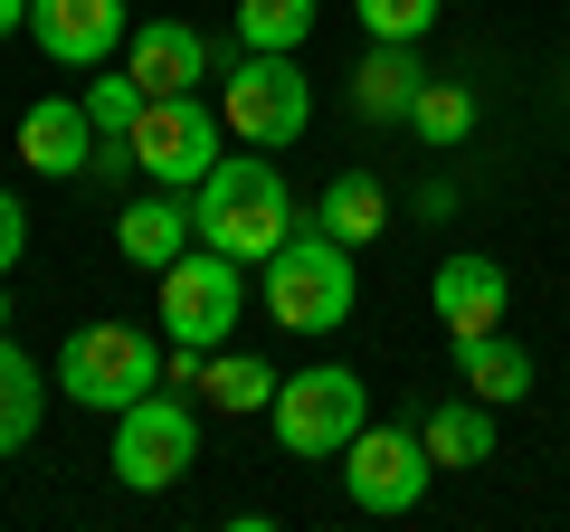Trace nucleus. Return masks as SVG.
Here are the masks:
<instances>
[{
    "instance_id": "obj_1",
    "label": "nucleus",
    "mask_w": 570,
    "mask_h": 532,
    "mask_svg": "<svg viewBox=\"0 0 570 532\" xmlns=\"http://www.w3.org/2000/svg\"><path fill=\"white\" fill-rule=\"evenodd\" d=\"M295 190H285V171L276 162H209V181L190 190V228H200V247H219V257H238V266H266L285 238H295Z\"/></svg>"
},
{
    "instance_id": "obj_2",
    "label": "nucleus",
    "mask_w": 570,
    "mask_h": 532,
    "mask_svg": "<svg viewBox=\"0 0 570 532\" xmlns=\"http://www.w3.org/2000/svg\"><path fill=\"white\" fill-rule=\"evenodd\" d=\"M352 305H362V276H352V247L333 238L324 219H295V238L266 257V314L285 333H343Z\"/></svg>"
},
{
    "instance_id": "obj_3",
    "label": "nucleus",
    "mask_w": 570,
    "mask_h": 532,
    "mask_svg": "<svg viewBox=\"0 0 570 532\" xmlns=\"http://www.w3.org/2000/svg\"><path fill=\"white\" fill-rule=\"evenodd\" d=\"M219 115H228V134H238L247 152H285L314 124V86H305V67L276 58V48H238V67H228V86H219Z\"/></svg>"
},
{
    "instance_id": "obj_4",
    "label": "nucleus",
    "mask_w": 570,
    "mask_h": 532,
    "mask_svg": "<svg viewBox=\"0 0 570 532\" xmlns=\"http://www.w3.org/2000/svg\"><path fill=\"white\" fill-rule=\"evenodd\" d=\"M142 390H163V343L134 324H86L67 333L58 352V400H77V410H134Z\"/></svg>"
},
{
    "instance_id": "obj_5",
    "label": "nucleus",
    "mask_w": 570,
    "mask_h": 532,
    "mask_svg": "<svg viewBox=\"0 0 570 532\" xmlns=\"http://www.w3.org/2000/svg\"><path fill=\"white\" fill-rule=\"evenodd\" d=\"M276 437H285V456H343L352 437L371 428V390H362V371H343V362H314V371H285L276 381Z\"/></svg>"
},
{
    "instance_id": "obj_6",
    "label": "nucleus",
    "mask_w": 570,
    "mask_h": 532,
    "mask_svg": "<svg viewBox=\"0 0 570 532\" xmlns=\"http://www.w3.org/2000/svg\"><path fill=\"white\" fill-rule=\"evenodd\" d=\"M200 466V410L181 390H142L134 410H115V475L134 494H171Z\"/></svg>"
},
{
    "instance_id": "obj_7",
    "label": "nucleus",
    "mask_w": 570,
    "mask_h": 532,
    "mask_svg": "<svg viewBox=\"0 0 570 532\" xmlns=\"http://www.w3.org/2000/svg\"><path fill=\"white\" fill-rule=\"evenodd\" d=\"M238 314H247V266L238 257H219V247H181V257L163 266V333H171V343L219 352L228 333H238Z\"/></svg>"
},
{
    "instance_id": "obj_8",
    "label": "nucleus",
    "mask_w": 570,
    "mask_h": 532,
    "mask_svg": "<svg viewBox=\"0 0 570 532\" xmlns=\"http://www.w3.org/2000/svg\"><path fill=\"white\" fill-rule=\"evenodd\" d=\"M219 144H228V115L200 105V96H153L134 115V162L163 190H200L209 162H219Z\"/></svg>"
},
{
    "instance_id": "obj_9",
    "label": "nucleus",
    "mask_w": 570,
    "mask_h": 532,
    "mask_svg": "<svg viewBox=\"0 0 570 532\" xmlns=\"http://www.w3.org/2000/svg\"><path fill=\"white\" fill-rule=\"evenodd\" d=\"M343 485L362 513H419L428 485H438V456H428L419 428H362L343 447Z\"/></svg>"
},
{
    "instance_id": "obj_10",
    "label": "nucleus",
    "mask_w": 570,
    "mask_h": 532,
    "mask_svg": "<svg viewBox=\"0 0 570 532\" xmlns=\"http://www.w3.org/2000/svg\"><path fill=\"white\" fill-rule=\"evenodd\" d=\"M29 39L58 67H105L134 39V20H124V0H29Z\"/></svg>"
},
{
    "instance_id": "obj_11",
    "label": "nucleus",
    "mask_w": 570,
    "mask_h": 532,
    "mask_svg": "<svg viewBox=\"0 0 570 532\" xmlns=\"http://www.w3.org/2000/svg\"><path fill=\"white\" fill-rule=\"evenodd\" d=\"M428 305H438L448 333H494L504 305H513V276L494 257H475V247H456V257H438V276H428Z\"/></svg>"
},
{
    "instance_id": "obj_12",
    "label": "nucleus",
    "mask_w": 570,
    "mask_h": 532,
    "mask_svg": "<svg viewBox=\"0 0 570 532\" xmlns=\"http://www.w3.org/2000/svg\"><path fill=\"white\" fill-rule=\"evenodd\" d=\"M124 67H134L142 96H200L209 86V39L190 20H142L124 39Z\"/></svg>"
},
{
    "instance_id": "obj_13",
    "label": "nucleus",
    "mask_w": 570,
    "mask_h": 532,
    "mask_svg": "<svg viewBox=\"0 0 570 532\" xmlns=\"http://www.w3.org/2000/svg\"><path fill=\"white\" fill-rule=\"evenodd\" d=\"M20 162L48 171V181H86V162H96V115H86V96H39L20 115Z\"/></svg>"
},
{
    "instance_id": "obj_14",
    "label": "nucleus",
    "mask_w": 570,
    "mask_h": 532,
    "mask_svg": "<svg viewBox=\"0 0 570 532\" xmlns=\"http://www.w3.org/2000/svg\"><path fill=\"white\" fill-rule=\"evenodd\" d=\"M190 238H200V228H190V190H153V200H124V219H115V247L142 266V276H163V266L181 257Z\"/></svg>"
},
{
    "instance_id": "obj_15",
    "label": "nucleus",
    "mask_w": 570,
    "mask_h": 532,
    "mask_svg": "<svg viewBox=\"0 0 570 532\" xmlns=\"http://www.w3.org/2000/svg\"><path fill=\"white\" fill-rule=\"evenodd\" d=\"M419 86H428L419 48H400V39H371V58L352 67V115H362V124H409Z\"/></svg>"
},
{
    "instance_id": "obj_16",
    "label": "nucleus",
    "mask_w": 570,
    "mask_h": 532,
    "mask_svg": "<svg viewBox=\"0 0 570 532\" xmlns=\"http://www.w3.org/2000/svg\"><path fill=\"white\" fill-rule=\"evenodd\" d=\"M456 390H475L485 410H513V400H532V352L504 343V324L494 333H456Z\"/></svg>"
},
{
    "instance_id": "obj_17",
    "label": "nucleus",
    "mask_w": 570,
    "mask_h": 532,
    "mask_svg": "<svg viewBox=\"0 0 570 532\" xmlns=\"http://www.w3.org/2000/svg\"><path fill=\"white\" fill-rule=\"evenodd\" d=\"M419 437H428V456H438V475L448 466H485L494 456V410L475 400V390L466 400H438V410L419 418Z\"/></svg>"
},
{
    "instance_id": "obj_18",
    "label": "nucleus",
    "mask_w": 570,
    "mask_h": 532,
    "mask_svg": "<svg viewBox=\"0 0 570 532\" xmlns=\"http://www.w3.org/2000/svg\"><path fill=\"white\" fill-rule=\"evenodd\" d=\"M314 219H324L333 238H343L352 257H362V247L390 228V190L371 181V171H333V181H324V200H314Z\"/></svg>"
},
{
    "instance_id": "obj_19",
    "label": "nucleus",
    "mask_w": 570,
    "mask_h": 532,
    "mask_svg": "<svg viewBox=\"0 0 570 532\" xmlns=\"http://www.w3.org/2000/svg\"><path fill=\"white\" fill-rule=\"evenodd\" d=\"M48 390H58V381H39V362H29L20 343H0V456H20L29 437H39Z\"/></svg>"
},
{
    "instance_id": "obj_20",
    "label": "nucleus",
    "mask_w": 570,
    "mask_h": 532,
    "mask_svg": "<svg viewBox=\"0 0 570 532\" xmlns=\"http://www.w3.org/2000/svg\"><path fill=\"white\" fill-rule=\"evenodd\" d=\"M200 400H209V410H228V418H247V410H276V371H266L257 352H209V371H200Z\"/></svg>"
},
{
    "instance_id": "obj_21",
    "label": "nucleus",
    "mask_w": 570,
    "mask_h": 532,
    "mask_svg": "<svg viewBox=\"0 0 570 532\" xmlns=\"http://www.w3.org/2000/svg\"><path fill=\"white\" fill-rule=\"evenodd\" d=\"M314 20H324V0H238V48L295 58V48L314 39Z\"/></svg>"
},
{
    "instance_id": "obj_22",
    "label": "nucleus",
    "mask_w": 570,
    "mask_h": 532,
    "mask_svg": "<svg viewBox=\"0 0 570 532\" xmlns=\"http://www.w3.org/2000/svg\"><path fill=\"white\" fill-rule=\"evenodd\" d=\"M409 134H419L428 152H456L475 134V86H448V77H428L419 105H409Z\"/></svg>"
},
{
    "instance_id": "obj_23",
    "label": "nucleus",
    "mask_w": 570,
    "mask_h": 532,
    "mask_svg": "<svg viewBox=\"0 0 570 532\" xmlns=\"http://www.w3.org/2000/svg\"><path fill=\"white\" fill-rule=\"evenodd\" d=\"M142 86H134V67H96V86H86V115H96V134H134V115H142Z\"/></svg>"
},
{
    "instance_id": "obj_24",
    "label": "nucleus",
    "mask_w": 570,
    "mask_h": 532,
    "mask_svg": "<svg viewBox=\"0 0 570 532\" xmlns=\"http://www.w3.org/2000/svg\"><path fill=\"white\" fill-rule=\"evenodd\" d=\"M352 20H362L371 39H400V48H419L428 29H438V0H352Z\"/></svg>"
},
{
    "instance_id": "obj_25",
    "label": "nucleus",
    "mask_w": 570,
    "mask_h": 532,
    "mask_svg": "<svg viewBox=\"0 0 570 532\" xmlns=\"http://www.w3.org/2000/svg\"><path fill=\"white\" fill-rule=\"evenodd\" d=\"M20 247H29V209H20V190H0V276L20 266Z\"/></svg>"
},
{
    "instance_id": "obj_26",
    "label": "nucleus",
    "mask_w": 570,
    "mask_h": 532,
    "mask_svg": "<svg viewBox=\"0 0 570 532\" xmlns=\"http://www.w3.org/2000/svg\"><path fill=\"white\" fill-rule=\"evenodd\" d=\"M29 29V0H0V39H20Z\"/></svg>"
},
{
    "instance_id": "obj_27",
    "label": "nucleus",
    "mask_w": 570,
    "mask_h": 532,
    "mask_svg": "<svg viewBox=\"0 0 570 532\" xmlns=\"http://www.w3.org/2000/svg\"><path fill=\"white\" fill-rule=\"evenodd\" d=\"M0 324H10V295H0Z\"/></svg>"
}]
</instances>
